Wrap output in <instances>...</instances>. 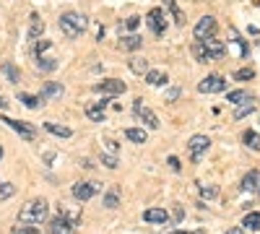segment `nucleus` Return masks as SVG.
Listing matches in <instances>:
<instances>
[{
  "mask_svg": "<svg viewBox=\"0 0 260 234\" xmlns=\"http://www.w3.org/2000/svg\"><path fill=\"white\" fill-rule=\"evenodd\" d=\"M192 55H195V60H198V62L219 60V57L226 55V45H224L221 39L211 37V39H203V42H195V45H192Z\"/></svg>",
  "mask_w": 260,
  "mask_h": 234,
  "instance_id": "f257e3e1",
  "label": "nucleus"
},
{
  "mask_svg": "<svg viewBox=\"0 0 260 234\" xmlns=\"http://www.w3.org/2000/svg\"><path fill=\"white\" fill-rule=\"evenodd\" d=\"M47 214H50V206H47L45 198L29 200L24 208L18 211V224H31V226H37V224H42V221L47 219Z\"/></svg>",
  "mask_w": 260,
  "mask_h": 234,
  "instance_id": "f03ea898",
  "label": "nucleus"
},
{
  "mask_svg": "<svg viewBox=\"0 0 260 234\" xmlns=\"http://www.w3.org/2000/svg\"><path fill=\"white\" fill-rule=\"evenodd\" d=\"M60 29L68 39H76L86 31V16L81 13H62L60 16Z\"/></svg>",
  "mask_w": 260,
  "mask_h": 234,
  "instance_id": "7ed1b4c3",
  "label": "nucleus"
},
{
  "mask_svg": "<svg viewBox=\"0 0 260 234\" xmlns=\"http://www.w3.org/2000/svg\"><path fill=\"white\" fill-rule=\"evenodd\" d=\"M76 224L78 219H73L65 208H60V216L50 221V234H76Z\"/></svg>",
  "mask_w": 260,
  "mask_h": 234,
  "instance_id": "20e7f679",
  "label": "nucleus"
},
{
  "mask_svg": "<svg viewBox=\"0 0 260 234\" xmlns=\"http://www.w3.org/2000/svg\"><path fill=\"white\" fill-rule=\"evenodd\" d=\"M187 148H190V161L198 164V161L203 159V154L211 148V138H208V136H192L190 143H187Z\"/></svg>",
  "mask_w": 260,
  "mask_h": 234,
  "instance_id": "39448f33",
  "label": "nucleus"
},
{
  "mask_svg": "<svg viewBox=\"0 0 260 234\" xmlns=\"http://www.w3.org/2000/svg\"><path fill=\"white\" fill-rule=\"evenodd\" d=\"M216 29H219V24H216V18L213 16H203L198 24H195V29H192V37L198 39V42H203V39H211L213 34H216Z\"/></svg>",
  "mask_w": 260,
  "mask_h": 234,
  "instance_id": "423d86ee",
  "label": "nucleus"
},
{
  "mask_svg": "<svg viewBox=\"0 0 260 234\" xmlns=\"http://www.w3.org/2000/svg\"><path fill=\"white\" fill-rule=\"evenodd\" d=\"M226 89V78L224 76H206L198 83V91L201 94H221Z\"/></svg>",
  "mask_w": 260,
  "mask_h": 234,
  "instance_id": "0eeeda50",
  "label": "nucleus"
},
{
  "mask_svg": "<svg viewBox=\"0 0 260 234\" xmlns=\"http://www.w3.org/2000/svg\"><path fill=\"white\" fill-rule=\"evenodd\" d=\"M146 24L151 26V31H154V34L161 37L167 31V16H164V11L161 8H151L148 16H146Z\"/></svg>",
  "mask_w": 260,
  "mask_h": 234,
  "instance_id": "6e6552de",
  "label": "nucleus"
},
{
  "mask_svg": "<svg viewBox=\"0 0 260 234\" xmlns=\"http://www.w3.org/2000/svg\"><path fill=\"white\" fill-rule=\"evenodd\" d=\"M133 110H136V115L151 127V130H156V127H159V117L154 115V112H151L148 107H146V104H143V99H136V104H133Z\"/></svg>",
  "mask_w": 260,
  "mask_h": 234,
  "instance_id": "1a4fd4ad",
  "label": "nucleus"
},
{
  "mask_svg": "<svg viewBox=\"0 0 260 234\" xmlns=\"http://www.w3.org/2000/svg\"><path fill=\"white\" fill-rule=\"evenodd\" d=\"M94 89H96L99 94H104V96H117V94H122V91H125V83H122V81H117V78H107V81L96 83Z\"/></svg>",
  "mask_w": 260,
  "mask_h": 234,
  "instance_id": "9d476101",
  "label": "nucleus"
},
{
  "mask_svg": "<svg viewBox=\"0 0 260 234\" xmlns=\"http://www.w3.org/2000/svg\"><path fill=\"white\" fill-rule=\"evenodd\" d=\"M96 190H99L96 182H76V185H73V198H76V200H89Z\"/></svg>",
  "mask_w": 260,
  "mask_h": 234,
  "instance_id": "9b49d317",
  "label": "nucleus"
},
{
  "mask_svg": "<svg viewBox=\"0 0 260 234\" xmlns=\"http://www.w3.org/2000/svg\"><path fill=\"white\" fill-rule=\"evenodd\" d=\"M3 122H8L21 138H26V141H34V138H37V130H34V127H29L26 122H18V120H13V117H6Z\"/></svg>",
  "mask_w": 260,
  "mask_h": 234,
  "instance_id": "f8f14e48",
  "label": "nucleus"
},
{
  "mask_svg": "<svg viewBox=\"0 0 260 234\" xmlns=\"http://www.w3.org/2000/svg\"><path fill=\"white\" fill-rule=\"evenodd\" d=\"M143 219L151 221V224H167V221H169V216H167L164 208H148V211H143Z\"/></svg>",
  "mask_w": 260,
  "mask_h": 234,
  "instance_id": "ddd939ff",
  "label": "nucleus"
},
{
  "mask_svg": "<svg viewBox=\"0 0 260 234\" xmlns=\"http://www.w3.org/2000/svg\"><path fill=\"white\" fill-rule=\"evenodd\" d=\"M55 96H62V83H55V81L45 83V89H42L39 99H42V102H47V99H55Z\"/></svg>",
  "mask_w": 260,
  "mask_h": 234,
  "instance_id": "4468645a",
  "label": "nucleus"
},
{
  "mask_svg": "<svg viewBox=\"0 0 260 234\" xmlns=\"http://www.w3.org/2000/svg\"><path fill=\"white\" fill-rule=\"evenodd\" d=\"M257 187H260V175H257V169H250V172L242 177V190H247V193H255Z\"/></svg>",
  "mask_w": 260,
  "mask_h": 234,
  "instance_id": "2eb2a0df",
  "label": "nucleus"
},
{
  "mask_svg": "<svg viewBox=\"0 0 260 234\" xmlns=\"http://www.w3.org/2000/svg\"><path fill=\"white\" fill-rule=\"evenodd\" d=\"M117 206H120V187L115 185L104 193V208H117Z\"/></svg>",
  "mask_w": 260,
  "mask_h": 234,
  "instance_id": "dca6fc26",
  "label": "nucleus"
},
{
  "mask_svg": "<svg viewBox=\"0 0 260 234\" xmlns=\"http://www.w3.org/2000/svg\"><path fill=\"white\" fill-rule=\"evenodd\" d=\"M229 102H232V104H240V107H242V104H250V102H252V94L245 91V89H237V91H229Z\"/></svg>",
  "mask_w": 260,
  "mask_h": 234,
  "instance_id": "f3484780",
  "label": "nucleus"
},
{
  "mask_svg": "<svg viewBox=\"0 0 260 234\" xmlns=\"http://www.w3.org/2000/svg\"><path fill=\"white\" fill-rule=\"evenodd\" d=\"M45 127L52 133V136H57V138H71L73 136V130L71 127H65V125H57V122H45Z\"/></svg>",
  "mask_w": 260,
  "mask_h": 234,
  "instance_id": "a211bd4d",
  "label": "nucleus"
},
{
  "mask_svg": "<svg viewBox=\"0 0 260 234\" xmlns=\"http://www.w3.org/2000/svg\"><path fill=\"white\" fill-rule=\"evenodd\" d=\"M42 31H45V24H42V18L37 13H31V29H29V42H34Z\"/></svg>",
  "mask_w": 260,
  "mask_h": 234,
  "instance_id": "6ab92c4d",
  "label": "nucleus"
},
{
  "mask_svg": "<svg viewBox=\"0 0 260 234\" xmlns=\"http://www.w3.org/2000/svg\"><path fill=\"white\" fill-rule=\"evenodd\" d=\"M242 141H245V146H247V148H252V151H260V136H257L255 130H245Z\"/></svg>",
  "mask_w": 260,
  "mask_h": 234,
  "instance_id": "aec40b11",
  "label": "nucleus"
},
{
  "mask_svg": "<svg viewBox=\"0 0 260 234\" xmlns=\"http://www.w3.org/2000/svg\"><path fill=\"white\" fill-rule=\"evenodd\" d=\"M242 226L252 229V231H260V214H257V211H250V214L245 216V221H242Z\"/></svg>",
  "mask_w": 260,
  "mask_h": 234,
  "instance_id": "412c9836",
  "label": "nucleus"
},
{
  "mask_svg": "<svg viewBox=\"0 0 260 234\" xmlns=\"http://www.w3.org/2000/svg\"><path fill=\"white\" fill-rule=\"evenodd\" d=\"M130 71L138 73V76H146V73H148V60H143V57H133V60H130Z\"/></svg>",
  "mask_w": 260,
  "mask_h": 234,
  "instance_id": "4be33fe9",
  "label": "nucleus"
},
{
  "mask_svg": "<svg viewBox=\"0 0 260 234\" xmlns=\"http://www.w3.org/2000/svg\"><path fill=\"white\" fill-rule=\"evenodd\" d=\"M125 138L133 141V143H146V130H141V127H127Z\"/></svg>",
  "mask_w": 260,
  "mask_h": 234,
  "instance_id": "5701e85b",
  "label": "nucleus"
},
{
  "mask_svg": "<svg viewBox=\"0 0 260 234\" xmlns=\"http://www.w3.org/2000/svg\"><path fill=\"white\" fill-rule=\"evenodd\" d=\"M141 45H143V39H141L138 34H130V37L122 39V45H120V47H122V50H138Z\"/></svg>",
  "mask_w": 260,
  "mask_h": 234,
  "instance_id": "b1692460",
  "label": "nucleus"
},
{
  "mask_svg": "<svg viewBox=\"0 0 260 234\" xmlns=\"http://www.w3.org/2000/svg\"><path fill=\"white\" fill-rule=\"evenodd\" d=\"M146 81L151 83V86H161V83H167V76L161 71H148L146 73Z\"/></svg>",
  "mask_w": 260,
  "mask_h": 234,
  "instance_id": "393cba45",
  "label": "nucleus"
},
{
  "mask_svg": "<svg viewBox=\"0 0 260 234\" xmlns=\"http://www.w3.org/2000/svg\"><path fill=\"white\" fill-rule=\"evenodd\" d=\"M104 104H107V102H99L96 107H89V110H86V115H89L94 122H102V120H104Z\"/></svg>",
  "mask_w": 260,
  "mask_h": 234,
  "instance_id": "a878e982",
  "label": "nucleus"
},
{
  "mask_svg": "<svg viewBox=\"0 0 260 234\" xmlns=\"http://www.w3.org/2000/svg\"><path fill=\"white\" fill-rule=\"evenodd\" d=\"M164 3H167V8L172 11V16H175V21H177V24H185V16H182V11L177 8V3H175V0H164Z\"/></svg>",
  "mask_w": 260,
  "mask_h": 234,
  "instance_id": "bb28decb",
  "label": "nucleus"
},
{
  "mask_svg": "<svg viewBox=\"0 0 260 234\" xmlns=\"http://www.w3.org/2000/svg\"><path fill=\"white\" fill-rule=\"evenodd\" d=\"M18 99L24 102V104H26L29 110H37L39 104H42V99H39V96H31V94H18Z\"/></svg>",
  "mask_w": 260,
  "mask_h": 234,
  "instance_id": "cd10ccee",
  "label": "nucleus"
},
{
  "mask_svg": "<svg viewBox=\"0 0 260 234\" xmlns=\"http://www.w3.org/2000/svg\"><path fill=\"white\" fill-rule=\"evenodd\" d=\"M3 73L8 76V81H11V83H16V81L21 78V76H18V68L13 65V62H6V65H3Z\"/></svg>",
  "mask_w": 260,
  "mask_h": 234,
  "instance_id": "c85d7f7f",
  "label": "nucleus"
},
{
  "mask_svg": "<svg viewBox=\"0 0 260 234\" xmlns=\"http://www.w3.org/2000/svg\"><path fill=\"white\" fill-rule=\"evenodd\" d=\"M13 193H16V185H11V182H3V185H0V200H8Z\"/></svg>",
  "mask_w": 260,
  "mask_h": 234,
  "instance_id": "c756f323",
  "label": "nucleus"
},
{
  "mask_svg": "<svg viewBox=\"0 0 260 234\" xmlns=\"http://www.w3.org/2000/svg\"><path fill=\"white\" fill-rule=\"evenodd\" d=\"M234 78H237V81H252V78H255V71H252V68H240V71L234 73Z\"/></svg>",
  "mask_w": 260,
  "mask_h": 234,
  "instance_id": "7c9ffc66",
  "label": "nucleus"
},
{
  "mask_svg": "<svg viewBox=\"0 0 260 234\" xmlns=\"http://www.w3.org/2000/svg\"><path fill=\"white\" fill-rule=\"evenodd\" d=\"M13 234H39V226H31V224H24V226H13Z\"/></svg>",
  "mask_w": 260,
  "mask_h": 234,
  "instance_id": "2f4dec72",
  "label": "nucleus"
},
{
  "mask_svg": "<svg viewBox=\"0 0 260 234\" xmlns=\"http://www.w3.org/2000/svg\"><path fill=\"white\" fill-rule=\"evenodd\" d=\"M252 110H255V104H252V102H250V104H242V107L234 112V120H242V117H247Z\"/></svg>",
  "mask_w": 260,
  "mask_h": 234,
  "instance_id": "473e14b6",
  "label": "nucleus"
},
{
  "mask_svg": "<svg viewBox=\"0 0 260 234\" xmlns=\"http://www.w3.org/2000/svg\"><path fill=\"white\" fill-rule=\"evenodd\" d=\"M57 62L52 57H39V71H55Z\"/></svg>",
  "mask_w": 260,
  "mask_h": 234,
  "instance_id": "72a5a7b5",
  "label": "nucleus"
},
{
  "mask_svg": "<svg viewBox=\"0 0 260 234\" xmlns=\"http://www.w3.org/2000/svg\"><path fill=\"white\" fill-rule=\"evenodd\" d=\"M201 195H203V198H216V195H219V187H213V185H201Z\"/></svg>",
  "mask_w": 260,
  "mask_h": 234,
  "instance_id": "f704fd0d",
  "label": "nucleus"
},
{
  "mask_svg": "<svg viewBox=\"0 0 260 234\" xmlns=\"http://www.w3.org/2000/svg\"><path fill=\"white\" fill-rule=\"evenodd\" d=\"M102 161H104V166H110V169H115L120 161H117V156H112V154H102Z\"/></svg>",
  "mask_w": 260,
  "mask_h": 234,
  "instance_id": "c9c22d12",
  "label": "nucleus"
},
{
  "mask_svg": "<svg viewBox=\"0 0 260 234\" xmlns=\"http://www.w3.org/2000/svg\"><path fill=\"white\" fill-rule=\"evenodd\" d=\"M138 24H141V18H138V16H133V18H127V21H125V26H127V29H136Z\"/></svg>",
  "mask_w": 260,
  "mask_h": 234,
  "instance_id": "e433bc0d",
  "label": "nucleus"
},
{
  "mask_svg": "<svg viewBox=\"0 0 260 234\" xmlns=\"http://www.w3.org/2000/svg\"><path fill=\"white\" fill-rule=\"evenodd\" d=\"M45 50H50V42L45 39V42H39V45H37V55L42 57V52H45Z\"/></svg>",
  "mask_w": 260,
  "mask_h": 234,
  "instance_id": "4c0bfd02",
  "label": "nucleus"
},
{
  "mask_svg": "<svg viewBox=\"0 0 260 234\" xmlns=\"http://www.w3.org/2000/svg\"><path fill=\"white\" fill-rule=\"evenodd\" d=\"M169 166L175 169V172H180V159L177 156H169Z\"/></svg>",
  "mask_w": 260,
  "mask_h": 234,
  "instance_id": "58836bf2",
  "label": "nucleus"
},
{
  "mask_svg": "<svg viewBox=\"0 0 260 234\" xmlns=\"http://www.w3.org/2000/svg\"><path fill=\"white\" fill-rule=\"evenodd\" d=\"M177 96H180V91H177V89H172V91L167 94V102H175Z\"/></svg>",
  "mask_w": 260,
  "mask_h": 234,
  "instance_id": "ea45409f",
  "label": "nucleus"
},
{
  "mask_svg": "<svg viewBox=\"0 0 260 234\" xmlns=\"http://www.w3.org/2000/svg\"><path fill=\"white\" fill-rule=\"evenodd\" d=\"M226 234H245V229L242 226H232V229H226Z\"/></svg>",
  "mask_w": 260,
  "mask_h": 234,
  "instance_id": "a19ab883",
  "label": "nucleus"
},
{
  "mask_svg": "<svg viewBox=\"0 0 260 234\" xmlns=\"http://www.w3.org/2000/svg\"><path fill=\"white\" fill-rule=\"evenodd\" d=\"M6 107H8V102H6V96H3V94H0V110H6Z\"/></svg>",
  "mask_w": 260,
  "mask_h": 234,
  "instance_id": "79ce46f5",
  "label": "nucleus"
},
{
  "mask_svg": "<svg viewBox=\"0 0 260 234\" xmlns=\"http://www.w3.org/2000/svg\"><path fill=\"white\" fill-rule=\"evenodd\" d=\"M164 234H201V231H164Z\"/></svg>",
  "mask_w": 260,
  "mask_h": 234,
  "instance_id": "37998d69",
  "label": "nucleus"
},
{
  "mask_svg": "<svg viewBox=\"0 0 260 234\" xmlns=\"http://www.w3.org/2000/svg\"><path fill=\"white\" fill-rule=\"evenodd\" d=\"M0 156H3V146H0Z\"/></svg>",
  "mask_w": 260,
  "mask_h": 234,
  "instance_id": "c03bdc74",
  "label": "nucleus"
}]
</instances>
